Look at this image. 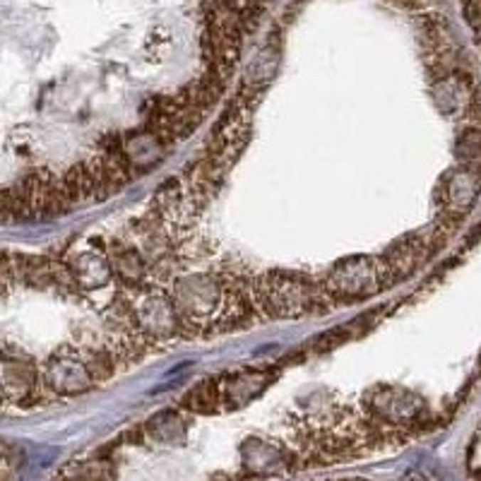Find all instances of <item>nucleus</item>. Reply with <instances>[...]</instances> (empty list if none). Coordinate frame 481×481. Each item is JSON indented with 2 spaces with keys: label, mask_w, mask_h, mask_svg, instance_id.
Segmentation results:
<instances>
[{
  "label": "nucleus",
  "mask_w": 481,
  "mask_h": 481,
  "mask_svg": "<svg viewBox=\"0 0 481 481\" xmlns=\"http://www.w3.org/2000/svg\"><path fill=\"white\" fill-rule=\"evenodd\" d=\"M258 303L270 318H299L313 308H327L337 303L322 284H315L308 277L270 272L258 282Z\"/></svg>",
  "instance_id": "1"
},
{
  "label": "nucleus",
  "mask_w": 481,
  "mask_h": 481,
  "mask_svg": "<svg viewBox=\"0 0 481 481\" xmlns=\"http://www.w3.org/2000/svg\"><path fill=\"white\" fill-rule=\"evenodd\" d=\"M388 284H392V280L383 258L366 255H354L347 258V260H339L322 280V287L330 291L334 301L369 299V296L378 294Z\"/></svg>",
  "instance_id": "2"
},
{
  "label": "nucleus",
  "mask_w": 481,
  "mask_h": 481,
  "mask_svg": "<svg viewBox=\"0 0 481 481\" xmlns=\"http://www.w3.org/2000/svg\"><path fill=\"white\" fill-rule=\"evenodd\" d=\"M481 191V169H472L460 164L458 171H450L443 181L440 202H443V224L453 226L465 217L467 210L474 205Z\"/></svg>",
  "instance_id": "3"
},
{
  "label": "nucleus",
  "mask_w": 481,
  "mask_h": 481,
  "mask_svg": "<svg viewBox=\"0 0 481 481\" xmlns=\"http://www.w3.org/2000/svg\"><path fill=\"white\" fill-rule=\"evenodd\" d=\"M132 315L137 320V330L152 337H169V334L181 330V313L176 308L174 299L166 294H144L132 308Z\"/></svg>",
  "instance_id": "4"
},
{
  "label": "nucleus",
  "mask_w": 481,
  "mask_h": 481,
  "mask_svg": "<svg viewBox=\"0 0 481 481\" xmlns=\"http://www.w3.org/2000/svg\"><path fill=\"white\" fill-rule=\"evenodd\" d=\"M43 383L51 390L60 392V395H73V392L90 390L97 381H94L87 361H80L78 356H70V354H58L46 364Z\"/></svg>",
  "instance_id": "5"
},
{
  "label": "nucleus",
  "mask_w": 481,
  "mask_h": 481,
  "mask_svg": "<svg viewBox=\"0 0 481 481\" xmlns=\"http://www.w3.org/2000/svg\"><path fill=\"white\" fill-rule=\"evenodd\" d=\"M171 299H174L183 318L195 322L200 315L210 313L217 306L219 287L214 284L212 277H188V280H181L176 284V291Z\"/></svg>",
  "instance_id": "6"
},
{
  "label": "nucleus",
  "mask_w": 481,
  "mask_h": 481,
  "mask_svg": "<svg viewBox=\"0 0 481 481\" xmlns=\"http://www.w3.org/2000/svg\"><path fill=\"white\" fill-rule=\"evenodd\" d=\"M371 409L376 411L381 419L390 421V423H404V421H411L416 414H419L421 402L404 390L383 388L373 395Z\"/></svg>",
  "instance_id": "7"
},
{
  "label": "nucleus",
  "mask_w": 481,
  "mask_h": 481,
  "mask_svg": "<svg viewBox=\"0 0 481 481\" xmlns=\"http://www.w3.org/2000/svg\"><path fill=\"white\" fill-rule=\"evenodd\" d=\"M3 383H5V400L24 402L36 388V371L29 364H22V361L5 359Z\"/></svg>",
  "instance_id": "8"
},
{
  "label": "nucleus",
  "mask_w": 481,
  "mask_h": 481,
  "mask_svg": "<svg viewBox=\"0 0 481 481\" xmlns=\"http://www.w3.org/2000/svg\"><path fill=\"white\" fill-rule=\"evenodd\" d=\"M221 400V385L217 381H205L186 397V407L195 411H214Z\"/></svg>",
  "instance_id": "9"
},
{
  "label": "nucleus",
  "mask_w": 481,
  "mask_h": 481,
  "mask_svg": "<svg viewBox=\"0 0 481 481\" xmlns=\"http://www.w3.org/2000/svg\"><path fill=\"white\" fill-rule=\"evenodd\" d=\"M458 157L465 166L481 169V128H470L462 132L458 140Z\"/></svg>",
  "instance_id": "10"
},
{
  "label": "nucleus",
  "mask_w": 481,
  "mask_h": 481,
  "mask_svg": "<svg viewBox=\"0 0 481 481\" xmlns=\"http://www.w3.org/2000/svg\"><path fill=\"white\" fill-rule=\"evenodd\" d=\"M113 268H116L118 275L128 282H137L144 275V263H142L140 253H135L130 248L118 250L116 255H113Z\"/></svg>",
  "instance_id": "11"
}]
</instances>
